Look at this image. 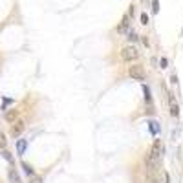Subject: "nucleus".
Instances as JSON below:
<instances>
[{
  "instance_id": "f257e3e1",
  "label": "nucleus",
  "mask_w": 183,
  "mask_h": 183,
  "mask_svg": "<svg viewBox=\"0 0 183 183\" xmlns=\"http://www.w3.org/2000/svg\"><path fill=\"white\" fill-rule=\"evenodd\" d=\"M161 154H165V150H163V147H161V141L154 139L150 150H148V154H147V163H148L150 169H156V167L159 165V161H161Z\"/></svg>"
},
{
  "instance_id": "f03ea898",
  "label": "nucleus",
  "mask_w": 183,
  "mask_h": 183,
  "mask_svg": "<svg viewBox=\"0 0 183 183\" xmlns=\"http://www.w3.org/2000/svg\"><path fill=\"white\" fill-rule=\"evenodd\" d=\"M137 57H139V51H137L136 46H126V48L121 51V59H123L125 62H132V61H136Z\"/></svg>"
},
{
  "instance_id": "7ed1b4c3",
  "label": "nucleus",
  "mask_w": 183,
  "mask_h": 183,
  "mask_svg": "<svg viewBox=\"0 0 183 183\" xmlns=\"http://www.w3.org/2000/svg\"><path fill=\"white\" fill-rule=\"evenodd\" d=\"M128 73H130V77L136 79V81H145V79H147V73H145L143 66H132Z\"/></svg>"
},
{
  "instance_id": "20e7f679",
  "label": "nucleus",
  "mask_w": 183,
  "mask_h": 183,
  "mask_svg": "<svg viewBox=\"0 0 183 183\" xmlns=\"http://www.w3.org/2000/svg\"><path fill=\"white\" fill-rule=\"evenodd\" d=\"M169 106H170V114H172V117H180V106H178V103H176L174 94H169Z\"/></svg>"
},
{
  "instance_id": "39448f33",
  "label": "nucleus",
  "mask_w": 183,
  "mask_h": 183,
  "mask_svg": "<svg viewBox=\"0 0 183 183\" xmlns=\"http://www.w3.org/2000/svg\"><path fill=\"white\" fill-rule=\"evenodd\" d=\"M24 121H17L15 125H13V128H11V134L15 136V137H19V136H22V132H24Z\"/></svg>"
},
{
  "instance_id": "423d86ee",
  "label": "nucleus",
  "mask_w": 183,
  "mask_h": 183,
  "mask_svg": "<svg viewBox=\"0 0 183 183\" xmlns=\"http://www.w3.org/2000/svg\"><path fill=\"white\" fill-rule=\"evenodd\" d=\"M8 178H9V183H22V181H20V176H19V172H17L15 169H9V172H8Z\"/></svg>"
},
{
  "instance_id": "0eeeda50",
  "label": "nucleus",
  "mask_w": 183,
  "mask_h": 183,
  "mask_svg": "<svg viewBox=\"0 0 183 183\" xmlns=\"http://www.w3.org/2000/svg\"><path fill=\"white\" fill-rule=\"evenodd\" d=\"M26 147H28V141L26 139H19L17 141V152H19V156H22V154L26 152Z\"/></svg>"
},
{
  "instance_id": "6e6552de",
  "label": "nucleus",
  "mask_w": 183,
  "mask_h": 183,
  "mask_svg": "<svg viewBox=\"0 0 183 183\" xmlns=\"http://www.w3.org/2000/svg\"><path fill=\"white\" fill-rule=\"evenodd\" d=\"M148 130H150L152 136H158V134H159V125H158V121H150V123H148Z\"/></svg>"
},
{
  "instance_id": "1a4fd4ad",
  "label": "nucleus",
  "mask_w": 183,
  "mask_h": 183,
  "mask_svg": "<svg viewBox=\"0 0 183 183\" xmlns=\"http://www.w3.org/2000/svg\"><path fill=\"white\" fill-rule=\"evenodd\" d=\"M126 30H128V17H125V19L121 20V24L117 26V31L119 33H126Z\"/></svg>"
},
{
  "instance_id": "9d476101",
  "label": "nucleus",
  "mask_w": 183,
  "mask_h": 183,
  "mask_svg": "<svg viewBox=\"0 0 183 183\" xmlns=\"http://www.w3.org/2000/svg\"><path fill=\"white\" fill-rule=\"evenodd\" d=\"M17 116H19V112H17V110H9V112L6 114V121H9V123H13V121L17 119Z\"/></svg>"
},
{
  "instance_id": "9b49d317",
  "label": "nucleus",
  "mask_w": 183,
  "mask_h": 183,
  "mask_svg": "<svg viewBox=\"0 0 183 183\" xmlns=\"http://www.w3.org/2000/svg\"><path fill=\"white\" fill-rule=\"evenodd\" d=\"M143 94H145V101H147V103H150V101H152V95H150V90H148V86H147V84H143Z\"/></svg>"
},
{
  "instance_id": "f8f14e48",
  "label": "nucleus",
  "mask_w": 183,
  "mask_h": 183,
  "mask_svg": "<svg viewBox=\"0 0 183 183\" xmlns=\"http://www.w3.org/2000/svg\"><path fill=\"white\" fill-rule=\"evenodd\" d=\"M22 169H24V172L28 174L30 178H31V176H35V172H33V169L30 167V165H28V163H22Z\"/></svg>"
},
{
  "instance_id": "ddd939ff",
  "label": "nucleus",
  "mask_w": 183,
  "mask_h": 183,
  "mask_svg": "<svg viewBox=\"0 0 183 183\" xmlns=\"http://www.w3.org/2000/svg\"><path fill=\"white\" fill-rule=\"evenodd\" d=\"M6 145H8V139H6V136H4V134H0V148L4 150V148H6Z\"/></svg>"
},
{
  "instance_id": "4468645a",
  "label": "nucleus",
  "mask_w": 183,
  "mask_h": 183,
  "mask_svg": "<svg viewBox=\"0 0 183 183\" xmlns=\"http://www.w3.org/2000/svg\"><path fill=\"white\" fill-rule=\"evenodd\" d=\"M152 11H154V13L159 11V0H152Z\"/></svg>"
},
{
  "instance_id": "2eb2a0df",
  "label": "nucleus",
  "mask_w": 183,
  "mask_h": 183,
  "mask_svg": "<svg viewBox=\"0 0 183 183\" xmlns=\"http://www.w3.org/2000/svg\"><path fill=\"white\" fill-rule=\"evenodd\" d=\"M141 24H145V26L148 24V15L147 13H141Z\"/></svg>"
},
{
  "instance_id": "dca6fc26",
  "label": "nucleus",
  "mask_w": 183,
  "mask_h": 183,
  "mask_svg": "<svg viewBox=\"0 0 183 183\" xmlns=\"http://www.w3.org/2000/svg\"><path fill=\"white\" fill-rule=\"evenodd\" d=\"M30 183H42V178H40V176H31Z\"/></svg>"
},
{
  "instance_id": "f3484780",
  "label": "nucleus",
  "mask_w": 183,
  "mask_h": 183,
  "mask_svg": "<svg viewBox=\"0 0 183 183\" xmlns=\"http://www.w3.org/2000/svg\"><path fill=\"white\" fill-rule=\"evenodd\" d=\"M128 39H130V40H132V42H134V40H137L139 37H137V33H134V31H128Z\"/></svg>"
},
{
  "instance_id": "a211bd4d",
  "label": "nucleus",
  "mask_w": 183,
  "mask_h": 183,
  "mask_svg": "<svg viewBox=\"0 0 183 183\" xmlns=\"http://www.w3.org/2000/svg\"><path fill=\"white\" fill-rule=\"evenodd\" d=\"M167 66H169V61H167V59H165V57H163L161 61H159V68H163V70H165V68H167Z\"/></svg>"
},
{
  "instance_id": "6ab92c4d",
  "label": "nucleus",
  "mask_w": 183,
  "mask_h": 183,
  "mask_svg": "<svg viewBox=\"0 0 183 183\" xmlns=\"http://www.w3.org/2000/svg\"><path fill=\"white\" fill-rule=\"evenodd\" d=\"M4 158H6V159H8V161H13V158H11V154H9V152H6V150H4Z\"/></svg>"
},
{
  "instance_id": "aec40b11",
  "label": "nucleus",
  "mask_w": 183,
  "mask_h": 183,
  "mask_svg": "<svg viewBox=\"0 0 183 183\" xmlns=\"http://www.w3.org/2000/svg\"><path fill=\"white\" fill-rule=\"evenodd\" d=\"M165 183H170V176L169 174H165Z\"/></svg>"
}]
</instances>
